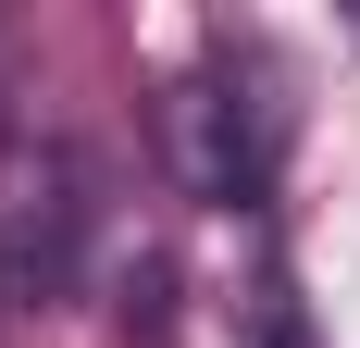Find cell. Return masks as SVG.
Wrapping results in <instances>:
<instances>
[{"instance_id": "cell-1", "label": "cell", "mask_w": 360, "mask_h": 348, "mask_svg": "<svg viewBox=\"0 0 360 348\" xmlns=\"http://www.w3.org/2000/svg\"><path fill=\"white\" fill-rule=\"evenodd\" d=\"M174 174H186V199H212V211H249L261 187H274V149H286V112L261 100V75L236 63V50H212V63L174 87Z\"/></svg>"}]
</instances>
